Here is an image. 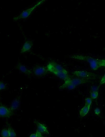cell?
Masks as SVG:
<instances>
[{
    "mask_svg": "<svg viewBox=\"0 0 105 137\" xmlns=\"http://www.w3.org/2000/svg\"><path fill=\"white\" fill-rule=\"evenodd\" d=\"M70 57L73 59L86 62L89 64L92 69L96 70L100 66L99 60L91 56L81 55H75L71 56Z\"/></svg>",
    "mask_w": 105,
    "mask_h": 137,
    "instance_id": "cell-1",
    "label": "cell"
},
{
    "mask_svg": "<svg viewBox=\"0 0 105 137\" xmlns=\"http://www.w3.org/2000/svg\"><path fill=\"white\" fill-rule=\"evenodd\" d=\"M44 0H41L38 2L33 6L23 11L19 15L13 17V20L16 21L19 20L25 19L28 17L33 11L38 6L43 2Z\"/></svg>",
    "mask_w": 105,
    "mask_h": 137,
    "instance_id": "cell-2",
    "label": "cell"
},
{
    "mask_svg": "<svg viewBox=\"0 0 105 137\" xmlns=\"http://www.w3.org/2000/svg\"><path fill=\"white\" fill-rule=\"evenodd\" d=\"M46 67L49 71L55 75L66 70L61 65L53 61L49 62Z\"/></svg>",
    "mask_w": 105,
    "mask_h": 137,
    "instance_id": "cell-3",
    "label": "cell"
},
{
    "mask_svg": "<svg viewBox=\"0 0 105 137\" xmlns=\"http://www.w3.org/2000/svg\"><path fill=\"white\" fill-rule=\"evenodd\" d=\"M72 74L77 77L88 80L95 79L96 75L91 72L86 71H74Z\"/></svg>",
    "mask_w": 105,
    "mask_h": 137,
    "instance_id": "cell-4",
    "label": "cell"
},
{
    "mask_svg": "<svg viewBox=\"0 0 105 137\" xmlns=\"http://www.w3.org/2000/svg\"><path fill=\"white\" fill-rule=\"evenodd\" d=\"M32 73L35 76L41 77L46 75L48 72V70L45 66L41 65H36L33 68Z\"/></svg>",
    "mask_w": 105,
    "mask_h": 137,
    "instance_id": "cell-5",
    "label": "cell"
},
{
    "mask_svg": "<svg viewBox=\"0 0 105 137\" xmlns=\"http://www.w3.org/2000/svg\"><path fill=\"white\" fill-rule=\"evenodd\" d=\"M90 80L86 79L77 77L74 78H70L65 81L72 84L76 87L78 85L88 82Z\"/></svg>",
    "mask_w": 105,
    "mask_h": 137,
    "instance_id": "cell-6",
    "label": "cell"
},
{
    "mask_svg": "<svg viewBox=\"0 0 105 137\" xmlns=\"http://www.w3.org/2000/svg\"><path fill=\"white\" fill-rule=\"evenodd\" d=\"M13 111L10 109L1 105L0 109V116L3 118H9L13 114Z\"/></svg>",
    "mask_w": 105,
    "mask_h": 137,
    "instance_id": "cell-7",
    "label": "cell"
},
{
    "mask_svg": "<svg viewBox=\"0 0 105 137\" xmlns=\"http://www.w3.org/2000/svg\"><path fill=\"white\" fill-rule=\"evenodd\" d=\"M16 67L20 72L27 75L30 76L32 73L31 70L21 63L18 64L16 66Z\"/></svg>",
    "mask_w": 105,
    "mask_h": 137,
    "instance_id": "cell-8",
    "label": "cell"
},
{
    "mask_svg": "<svg viewBox=\"0 0 105 137\" xmlns=\"http://www.w3.org/2000/svg\"><path fill=\"white\" fill-rule=\"evenodd\" d=\"M34 123L36 126L38 131L42 134L47 135L49 134L47 127L44 124L37 121H35Z\"/></svg>",
    "mask_w": 105,
    "mask_h": 137,
    "instance_id": "cell-9",
    "label": "cell"
},
{
    "mask_svg": "<svg viewBox=\"0 0 105 137\" xmlns=\"http://www.w3.org/2000/svg\"><path fill=\"white\" fill-rule=\"evenodd\" d=\"M33 44V42L32 41L27 40L26 41L22 47L21 53H23L29 51L32 48Z\"/></svg>",
    "mask_w": 105,
    "mask_h": 137,
    "instance_id": "cell-10",
    "label": "cell"
},
{
    "mask_svg": "<svg viewBox=\"0 0 105 137\" xmlns=\"http://www.w3.org/2000/svg\"><path fill=\"white\" fill-rule=\"evenodd\" d=\"M20 101L19 97L16 98L12 102L10 109L13 111L18 109L20 105Z\"/></svg>",
    "mask_w": 105,
    "mask_h": 137,
    "instance_id": "cell-11",
    "label": "cell"
},
{
    "mask_svg": "<svg viewBox=\"0 0 105 137\" xmlns=\"http://www.w3.org/2000/svg\"><path fill=\"white\" fill-rule=\"evenodd\" d=\"M90 105H85L81 109L79 112L80 116L83 117L86 116L88 113L90 109Z\"/></svg>",
    "mask_w": 105,
    "mask_h": 137,
    "instance_id": "cell-12",
    "label": "cell"
},
{
    "mask_svg": "<svg viewBox=\"0 0 105 137\" xmlns=\"http://www.w3.org/2000/svg\"><path fill=\"white\" fill-rule=\"evenodd\" d=\"M1 134L2 136V137H9L8 129H3L1 131Z\"/></svg>",
    "mask_w": 105,
    "mask_h": 137,
    "instance_id": "cell-13",
    "label": "cell"
},
{
    "mask_svg": "<svg viewBox=\"0 0 105 137\" xmlns=\"http://www.w3.org/2000/svg\"><path fill=\"white\" fill-rule=\"evenodd\" d=\"M8 129L9 131V137H13L16 136V134L12 127L10 126L9 127Z\"/></svg>",
    "mask_w": 105,
    "mask_h": 137,
    "instance_id": "cell-14",
    "label": "cell"
},
{
    "mask_svg": "<svg viewBox=\"0 0 105 137\" xmlns=\"http://www.w3.org/2000/svg\"><path fill=\"white\" fill-rule=\"evenodd\" d=\"M30 137H43L42 134L38 131L35 133L32 134L30 135Z\"/></svg>",
    "mask_w": 105,
    "mask_h": 137,
    "instance_id": "cell-15",
    "label": "cell"
},
{
    "mask_svg": "<svg viewBox=\"0 0 105 137\" xmlns=\"http://www.w3.org/2000/svg\"><path fill=\"white\" fill-rule=\"evenodd\" d=\"M98 96V92L97 91H92L90 94L91 97L92 99H95Z\"/></svg>",
    "mask_w": 105,
    "mask_h": 137,
    "instance_id": "cell-16",
    "label": "cell"
},
{
    "mask_svg": "<svg viewBox=\"0 0 105 137\" xmlns=\"http://www.w3.org/2000/svg\"><path fill=\"white\" fill-rule=\"evenodd\" d=\"M92 102V100L90 97L86 98L85 100V105H91Z\"/></svg>",
    "mask_w": 105,
    "mask_h": 137,
    "instance_id": "cell-17",
    "label": "cell"
},
{
    "mask_svg": "<svg viewBox=\"0 0 105 137\" xmlns=\"http://www.w3.org/2000/svg\"><path fill=\"white\" fill-rule=\"evenodd\" d=\"M99 64L100 66L105 67V59L99 60Z\"/></svg>",
    "mask_w": 105,
    "mask_h": 137,
    "instance_id": "cell-18",
    "label": "cell"
},
{
    "mask_svg": "<svg viewBox=\"0 0 105 137\" xmlns=\"http://www.w3.org/2000/svg\"><path fill=\"white\" fill-rule=\"evenodd\" d=\"M94 112L96 115H99L101 113L100 109L99 108H96L94 110Z\"/></svg>",
    "mask_w": 105,
    "mask_h": 137,
    "instance_id": "cell-19",
    "label": "cell"
},
{
    "mask_svg": "<svg viewBox=\"0 0 105 137\" xmlns=\"http://www.w3.org/2000/svg\"><path fill=\"white\" fill-rule=\"evenodd\" d=\"M6 88V86L1 81L0 84V89L1 90H3L5 89Z\"/></svg>",
    "mask_w": 105,
    "mask_h": 137,
    "instance_id": "cell-20",
    "label": "cell"
},
{
    "mask_svg": "<svg viewBox=\"0 0 105 137\" xmlns=\"http://www.w3.org/2000/svg\"><path fill=\"white\" fill-rule=\"evenodd\" d=\"M100 84H105V74L101 79L100 81Z\"/></svg>",
    "mask_w": 105,
    "mask_h": 137,
    "instance_id": "cell-21",
    "label": "cell"
}]
</instances>
